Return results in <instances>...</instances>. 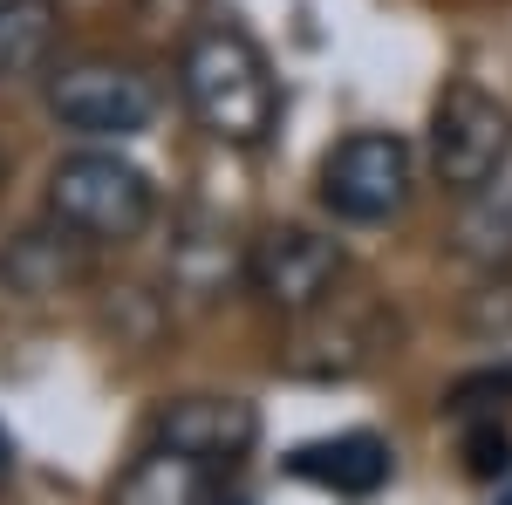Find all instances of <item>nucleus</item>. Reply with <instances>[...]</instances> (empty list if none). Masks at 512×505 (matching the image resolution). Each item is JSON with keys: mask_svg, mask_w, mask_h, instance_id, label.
<instances>
[{"mask_svg": "<svg viewBox=\"0 0 512 505\" xmlns=\"http://www.w3.org/2000/svg\"><path fill=\"white\" fill-rule=\"evenodd\" d=\"M178 96L192 123L226 151H260L280 130V82L267 48L233 14H205L178 41Z\"/></svg>", "mask_w": 512, "mask_h": 505, "instance_id": "obj_1", "label": "nucleus"}, {"mask_svg": "<svg viewBox=\"0 0 512 505\" xmlns=\"http://www.w3.org/2000/svg\"><path fill=\"white\" fill-rule=\"evenodd\" d=\"M48 219L76 226L89 246L110 253V246H130V239L151 233L158 185L110 144H82V151L55 157V171H48Z\"/></svg>", "mask_w": 512, "mask_h": 505, "instance_id": "obj_2", "label": "nucleus"}, {"mask_svg": "<svg viewBox=\"0 0 512 505\" xmlns=\"http://www.w3.org/2000/svg\"><path fill=\"white\" fill-rule=\"evenodd\" d=\"M424 157H431V178L444 192H458V198L485 192L492 178H506V164H512V103L492 96L472 76L444 82V96L431 103Z\"/></svg>", "mask_w": 512, "mask_h": 505, "instance_id": "obj_3", "label": "nucleus"}, {"mask_svg": "<svg viewBox=\"0 0 512 505\" xmlns=\"http://www.w3.org/2000/svg\"><path fill=\"white\" fill-rule=\"evenodd\" d=\"M48 117L82 144H123L158 117V82L117 55H76L48 76Z\"/></svg>", "mask_w": 512, "mask_h": 505, "instance_id": "obj_4", "label": "nucleus"}, {"mask_svg": "<svg viewBox=\"0 0 512 505\" xmlns=\"http://www.w3.org/2000/svg\"><path fill=\"white\" fill-rule=\"evenodd\" d=\"M396 349V314L376 294H328L315 314L294 321V335L280 342V369L301 383H349L362 369H376Z\"/></svg>", "mask_w": 512, "mask_h": 505, "instance_id": "obj_5", "label": "nucleus"}, {"mask_svg": "<svg viewBox=\"0 0 512 505\" xmlns=\"http://www.w3.org/2000/svg\"><path fill=\"white\" fill-rule=\"evenodd\" d=\"M417 198V151L396 130H355L321 157V205L342 226H390Z\"/></svg>", "mask_w": 512, "mask_h": 505, "instance_id": "obj_6", "label": "nucleus"}, {"mask_svg": "<svg viewBox=\"0 0 512 505\" xmlns=\"http://www.w3.org/2000/svg\"><path fill=\"white\" fill-rule=\"evenodd\" d=\"M342 273H349L342 239L315 233V226L287 219V226H260V233L246 239V294L267 314H280V321L315 314L342 287Z\"/></svg>", "mask_w": 512, "mask_h": 505, "instance_id": "obj_7", "label": "nucleus"}, {"mask_svg": "<svg viewBox=\"0 0 512 505\" xmlns=\"http://www.w3.org/2000/svg\"><path fill=\"white\" fill-rule=\"evenodd\" d=\"M151 444H171V451H185L212 471H239L260 444V410L246 396H212V389L171 396L151 417Z\"/></svg>", "mask_w": 512, "mask_h": 505, "instance_id": "obj_8", "label": "nucleus"}, {"mask_svg": "<svg viewBox=\"0 0 512 505\" xmlns=\"http://www.w3.org/2000/svg\"><path fill=\"white\" fill-rule=\"evenodd\" d=\"M96 253H103V246H89L76 226L41 219V226H28V233H14L0 246V294H14V301L76 294V287L96 280Z\"/></svg>", "mask_w": 512, "mask_h": 505, "instance_id": "obj_9", "label": "nucleus"}, {"mask_svg": "<svg viewBox=\"0 0 512 505\" xmlns=\"http://www.w3.org/2000/svg\"><path fill=\"white\" fill-rule=\"evenodd\" d=\"M233 280H246V246H233V233L219 219L192 212L171 239V253H164V287L185 294V301H219Z\"/></svg>", "mask_w": 512, "mask_h": 505, "instance_id": "obj_10", "label": "nucleus"}, {"mask_svg": "<svg viewBox=\"0 0 512 505\" xmlns=\"http://www.w3.org/2000/svg\"><path fill=\"white\" fill-rule=\"evenodd\" d=\"M287 471L308 478V485H321V492H335V499H369V492L390 485V444H383L376 430H342V437L301 444V451L287 458Z\"/></svg>", "mask_w": 512, "mask_h": 505, "instance_id": "obj_11", "label": "nucleus"}, {"mask_svg": "<svg viewBox=\"0 0 512 505\" xmlns=\"http://www.w3.org/2000/svg\"><path fill=\"white\" fill-rule=\"evenodd\" d=\"M219 478L226 471L198 465L171 444H144V458H130V471L117 478L110 505H219Z\"/></svg>", "mask_w": 512, "mask_h": 505, "instance_id": "obj_12", "label": "nucleus"}, {"mask_svg": "<svg viewBox=\"0 0 512 505\" xmlns=\"http://www.w3.org/2000/svg\"><path fill=\"white\" fill-rule=\"evenodd\" d=\"M451 246L478 273H512V178H492L485 192L465 198V219H458Z\"/></svg>", "mask_w": 512, "mask_h": 505, "instance_id": "obj_13", "label": "nucleus"}, {"mask_svg": "<svg viewBox=\"0 0 512 505\" xmlns=\"http://www.w3.org/2000/svg\"><path fill=\"white\" fill-rule=\"evenodd\" d=\"M62 41V0H0V89L35 76Z\"/></svg>", "mask_w": 512, "mask_h": 505, "instance_id": "obj_14", "label": "nucleus"}, {"mask_svg": "<svg viewBox=\"0 0 512 505\" xmlns=\"http://www.w3.org/2000/svg\"><path fill=\"white\" fill-rule=\"evenodd\" d=\"M506 471H512V437H506V424H499V410L465 417V478L492 485V478H506Z\"/></svg>", "mask_w": 512, "mask_h": 505, "instance_id": "obj_15", "label": "nucleus"}, {"mask_svg": "<svg viewBox=\"0 0 512 505\" xmlns=\"http://www.w3.org/2000/svg\"><path fill=\"white\" fill-rule=\"evenodd\" d=\"M499 403H512V362H492V369H472V376L451 383V410L458 417H485Z\"/></svg>", "mask_w": 512, "mask_h": 505, "instance_id": "obj_16", "label": "nucleus"}, {"mask_svg": "<svg viewBox=\"0 0 512 505\" xmlns=\"http://www.w3.org/2000/svg\"><path fill=\"white\" fill-rule=\"evenodd\" d=\"M465 328L472 335H512V273H485L465 308Z\"/></svg>", "mask_w": 512, "mask_h": 505, "instance_id": "obj_17", "label": "nucleus"}, {"mask_svg": "<svg viewBox=\"0 0 512 505\" xmlns=\"http://www.w3.org/2000/svg\"><path fill=\"white\" fill-rule=\"evenodd\" d=\"M14 478V444H7V430H0V485Z\"/></svg>", "mask_w": 512, "mask_h": 505, "instance_id": "obj_18", "label": "nucleus"}, {"mask_svg": "<svg viewBox=\"0 0 512 505\" xmlns=\"http://www.w3.org/2000/svg\"><path fill=\"white\" fill-rule=\"evenodd\" d=\"M0 185H7V157H0Z\"/></svg>", "mask_w": 512, "mask_h": 505, "instance_id": "obj_19", "label": "nucleus"}, {"mask_svg": "<svg viewBox=\"0 0 512 505\" xmlns=\"http://www.w3.org/2000/svg\"><path fill=\"white\" fill-rule=\"evenodd\" d=\"M219 505H226V499H219Z\"/></svg>", "mask_w": 512, "mask_h": 505, "instance_id": "obj_20", "label": "nucleus"}]
</instances>
